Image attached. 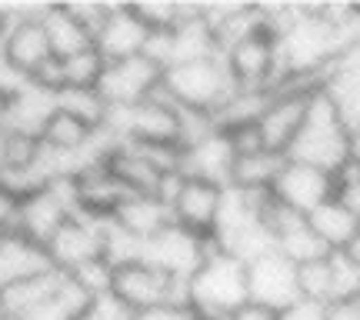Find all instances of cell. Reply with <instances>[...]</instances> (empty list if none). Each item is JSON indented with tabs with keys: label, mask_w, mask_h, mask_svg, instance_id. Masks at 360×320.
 Returning <instances> with one entry per match:
<instances>
[{
	"label": "cell",
	"mask_w": 360,
	"mask_h": 320,
	"mask_svg": "<svg viewBox=\"0 0 360 320\" xmlns=\"http://www.w3.org/2000/svg\"><path fill=\"white\" fill-rule=\"evenodd\" d=\"M287 157L297 160V164L321 167L327 174H337L340 167L350 164V134L340 124L334 103L327 101L323 90H317L310 97L307 120H304V127L297 134V141L290 143Z\"/></svg>",
	"instance_id": "cell-1"
},
{
	"label": "cell",
	"mask_w": 360,
	"mask_h": 320,
	"mask_svg": "<svg viewBox=\"0 0 360 320\" xmlns=\"http://www.w3.org/2000/svg\"><path fill=\"white\" fill-rule=\"evenodd\" d=\"M250 300L247 264L231 254L210 257L191 281V307L204 320H227V314Z\"/></svg>",
	"instance_id": "cell-2"
},
{
	"label": "cell",
	"mask_w": 360,
	"mask_h": 320,
	"mask_svg": "<svg viewBox=\"0 0 360 320\" xmlns=\"http://www.w3.org/2000/svg\"><path fill=\"white\" fill-rule=\"evenodd\" d=\"M237 87L227 70L224 53L207 57V60H191V64H174L164 70V90L177 107L191 110H217L224 97Z\"/></svg>",
	"instance_id": "cell-3"
},
{
	"label": "cell",
	"mask_w": 360,
	"mask_h": 320,
	"mask_svg": "<svg viewBox=\"0 0 360 320\" xmlns=\"http://www.w3.org/2000/svg\"><path fill=\"white\" fill-rule=\"evenodd\" d=\"M77 214L80 207H77V193H74V180L60 177L53 180L51 187L34 193L30 200L17 204V220H13L11 233H20L27 241L47 247L53 233L60 231L70 217H77Z\"/></svg>",
	"instance_id": "cell-4"
},
{
	"label": "cell",
	"mask_w": 360,
	"mask_h": 320,
	"mask_svg": "<svg viewBox=\"0 0 360 320\" xmlns=\"http://www.w3.org/2000/svg\"><path fill=\"white\" fill-rule=\"evenodd\" d=\"M224 60H227V70L237 87L277 90V84L283 80L277 34L270 27H260L250 37L237 40L231 51H224Z\"/></svg>",
	"instance_id": "cell-5"
},
{
	"label": "cell",
	"mask_w": 360,
	"mask_h": 320,
	"mask_svg": "<svg viewBox=\"0 0 360 320\" xmlns=\"http://www.w3.org/2000/svg\"><path fill=\"white\" fill-rule=\"evenodd\" d=\"M217 254H224V247L214 237H197V233L177 227V224H170L154 241H147V260L154 267L167 270L177 281H193V274Z\"/></svg>",
	"instance_id": "cell-6"
},
{
	"label": "cell",
	"mask_w": 360,
	"mask_h": 320,
	"mask_svg": "<svg viewBox=\"0 0 360 320\" xmlns=\"http://www.w3.org/2000/svg\"><path fill=\"white\" fill-rule=\"evenodd\" d=\"M40 11H44V4H37V7L17 4V20H13L11 34L0 44V57L27 80H30V74L37 67H44L53 57L47 30L40 24Z\"/></svg>",
	"instance_id": "cell-7"
},
{
	"label": "cell",
	"mask_w": 360,
	"mask_h": 320,
	"mask_svg": "<svg viewBox=\"0 0 360 320\" xmlns=\"http://www.w3.org/2000/svg\"><path fill=\"white\" fill-rule=\"evenodd\" d=\"M103 227L107 220L101 217H87V214H77L70 217L60 227V231L51 237L47 243V257L57 270L64 274H74L90 260H101L103 257Z\"/></svg>",
	"instance_id": "cell-8"
},
{
	"label": "cell",
	"mask_w": 360,
	"mask_h": 320,
	"mask_svg": "<svg viewBox=\"0 0 360 320\" xmlns=\"http://www.w3.org/2000/svg\"><path fill=\"white\" fill-rule=\"evenodd\" d=\"M164 80V67H157L150 57H127V60H117L107 64L101 77V94L110 107H137L143 103Z\"/></svg>",
	"instance_id": "cell-9"
},
{
	"label": "cell",
	"mask_w": 360,
	"mask_h": 320,
	"mask_svg": "<svg viewBox=\"0 0 360 320\" xmlns=\"http://www.w3.org/2000/svg\"><path fill=\"white\" fill-rule=\"evenodd\" d=\"M274 197L281 200L283 207H290L297 214H314L321 204H327L330 197H337V177L327 174L321 167L310 164H297L287 157L281 177L274 184Z\"/></svg>",
	"instance_id": "cell-10"
},
{
	"label": "cell",
	"mask_w": 360,
	"mask_h": 320,
	"mask_svg": "<svg viewBox=\"0 0 360 320\" xmlns=\"http://www.w3.org/2000/svg\"><path fill=\"white\" fill-rule=\"evenodd\" d=\"M220 200H224V187L220 184L187 177L177 193V200L170 204L174 224L184 227V231L197 233V237H214L217 217H220Z\"/></svg>",
	"instance_id": "cell-11"
},
{
	"label": "cell",
	"mask_w": 360,
	"mask_h": 320,
	"mask_svg": "<svg viewBox=\"0 0 360 320\" xmlns=\"http://www.w3.org/2000/svg\"><path fill=\"white\" fill-rule=\"evenodd\" d=\"M247 283H250V300L270 304L277 310H287L300 300L297 294V267L283 254H267L247 264Z\"/></svg>",
	"instance_id": "cell-12"
},
{
	"label": "cell",
	"mask_w": 360,
	"mask_h": 320,
	"mask_svg": "<svg viewBox=\"0 0 360 320\" xmlns=\"http://www.w3.org/2000/svg\"><path fill=\"white\" fill-rule=\"evenodd\" d=\"M147 37H150V30L141 24V17L134 13V7L130 4H114L107 24L94 37V47H97V53L107 64H117V60H127V57L143 53Z\"/></svg>",
	"instance_id": "cell-13"
},
{
	"label": "cell",
	"mask_w": 360,
	"mask_h": 320,
	"mask_svg": "<svg viewBox=\"0 0 360 320\" xmlns=\"http://www.w3.org/2000/svg\"><path fill=\"white\" fill-rule=\"evenodd\" d=\"M74 193H77L80 214L101 220H110L117 214V207L130 197V191L117 180V174L107 164H94L84 174H77L74 177Z\"/></svg>",
	"instance_id": "cell-14"
},
{
	"label": "cell",
	"mask_w": 360,
	"mask_h": 320,
	"mask_svg": "<svg viewBox=\"0 0 360 320\" xmlns=\"http://www.w3.org/2000/svg\"><path fill=\"white\" fill-rule=\"evenodd\" d=\"M233 164H237V151L224 130H217L214 137L193 143V147H184V177L231 187Z\"/></svg>",
	"instance_id": "cell-15"
},
{
	"label": "cell",
	"mask_w": 360,
	"mask_h": 320,
	"mask_svg": "<svg viewBox=\"0 0 360 320\" xmlns=\"http://www.w3.org/2000/svg\"><path fill=\"white\" fill-rule=\"evenodd\" d=\"M60 277H64V270H47V274H37V277H27V281L4 283L0 287V314L4 317H17V320L34 317L57 294Z\"/></svg>",
	"instance_id": "cell-16"
},
{
	"label": "cell",
	"mask_w": 360,
	"mask_h": 320,
	"mask_svg": "<svg viewBox=\"0 0 360 320\" xmlns=\"http://www.w3.org/2000/svg\"><path fill=\"white\" fill-rule=\"evenodd\" d=\"M47 270H57L51 264V257H47V247L27 241L20 233H7V241L0 247V287L47 274Z\"/></svg>",
	"instance_id": "cell-17"
},
{
	"label": "cell",
	"mask_w": 360,
	"mask_h": 320,
	"mask_svg": "<svg viewBox=\"0 0 360 320\" xmlns=\"http://www.w3.org/2000/svg\"><path fill=\"white\" fill-rule=\"evenodd\" d=\"M270 101H274V90H260V87H233L224 103L214 110V120L224 134L244 127H257L260 117L267 114Z\"/></svg>",
	"instance_id": "cell-18"
},
{
	"label": "cell",
	"mask_w": 360,
	"mask_h": 320,
	"mask_svg": "<svg viewBox=\"0 0 360 320\" xmlns=\"http://www.w3.org/2000/svg\"><path fill=\"white\" fill-rule=\"evenodd\" d=\"M114 220L120 227H127L130 233H137L143 241H154L160 231H167L174 224V214L170 207L160 200V197H150V193H130L124 204L117 207Z\"/></svg>",
	"instance_id": "cell-19"
},
{
	"label": "cell",
	"mask_w": 360,
	"mask_h": 320,
	"mask_svg": "<svg viewBox=\"0 0 360 320\" xmlns=\"http://www.w3.org/2000/svg\"><path fill=\"white\" fill-rule=\"evenodd\" d=\"M40 24H44V30H47L53 57H60V60H67V57H74V53L94 47V37L77 24V17L67 11V4H44Z\"/></svg>",
	"instance_id": "cell-20"
},
{
	"label": "cell",
	"mask_w": 360,
	"mask_h": 320,
	"mask_svg": "<svg viewBox=\"0 0 360 320\" xmlns=\"http://www.w3.org/2000/svg\"><path fill=\"white\" fill-rule=\"evenodd\" d=\"M53 110H57V94L40 90L37 84L27 80L24 87L13 94L11 127L7 130H20V134H34V137H40V130H44V124L53 117Z\"/></svg>",
	"instance_id": "cell-21"
},
{
	"label": "cell",
	"mask_w": 360,
	"mask_h": 320,
	"mask_svg": "<svg viewBox=\"0 0 360 320\" xmlns=\"http://www.w3.org/2000/svg\"><path fill=\"white\" fill-rule=\"evenodd\" d=\"M107 167L114 170L117 180H120L130 193H150V197H157V191H160V180H164V174H160L157 167L147 164L134 143H127V141L120 143L114 154H110Z\"/></svg>",
	"instance_id": "cell-22"
},
{
	"label": "cell",
	"mask_w": 360,
	"mask_h": 320,
	"mask_svg": "<svg viewBox=\"0 0 360 320\" xmlns=\"http://www.w3.org/2000/svg\"><path fill=\"white\" fill-rule=\"evenodd\" d=\"M323 94L327 101L334 103L340 124L347 127V134L360 130V74L357 70H347V67H330L327 77H323Z\"/></svg>",
	"instance_id": "cell-23"
},
{
	"label": "cell",
	"mask_w": 360,
	"mask_h": 320,
	"mask_svg": "<svg viewBox=\"0 0 360 320\" xmlns=\"http://www.w3.org/2000/svg\"><path fill=\"white\" fill-rule=\"evenodd\" d=\"M307 220H310V227L321 233V241L327 243L330 250H344L350 237L360 231V217L344 200H337V197H330L327 204H321Z\"/></svg>",
	"instance_id": "cell-24"
},
{
	"label": "cell",
	"mask_w": 360,
	"mask_h": 320,
	"mask_svg": "<svg viewBox=\"0 0 360 320\" xmlns=\"http://www.w3.org/2000/svg\"><path fill=\"white\" fill-rule=\"evenodd\" d=\"M283 164H287V154H277V151H257V154L237 157L231 174V187H240V191H274Z\"/></svg>",
	"instance_id": "cell-25"
},
{
	"label": "cell",
	"mask_w": 360,
	"mask_h": 320,
	"mask_svg": "<svg viewBox=\"0 0 360 320\" xmlns=\"http://www.w3.org/2000/svg\"><path fill=\"white\" fill-rule=\"evenodd\" d=\"M94 130L90 124H84L80 117L67 114V110H53V117L44 124L40 130V143L51 151V154H77L80 147H87L90 137H94Z\"/></svg>",
	"instance_id": "cell-26"
},
{
	"label": "cell",
	"mask_w": 360,
	"mask_h": 320,
	"mask_svg": "<svg viewBox=\"0 0 360 320\" xmlns=\"http://www.w3.org/2000/svg\"><path fill=\"white\" fill-rule=\"evenodd\" d=\"M103 260L114 270L127 267V264H141V260H147V241L137 237V233H130L127 227H120L110 217L107 227H103Z\"/></svg>",
	"instance_id": "cell-27"
},
{
	"label": "cell",
	"mask_w": 360,
	"mask_h": 320,
	"mask_svg": "<svg viewBox=\"0 0 360 320\" xmlns=\"http://www.w3.org/2000/svg\"><path fill=\"white\" fill-rule=\"evenodd\" d=\"M57 107L67 114L80 117L90 127H103L107 117H110V103L103 101L101 90H80V87H67L57 94Z\"/></svg>",
	"instance_id": "cell-28"
},
{
	"label": "cell",
	"mask_w": 360,
	"mask_h": 320,
	"mask_svg": "<svg viewBox=\"0 0 360 320\" xmlns=\"http://www.w3.org/2000/svg\"><path fill=\"white\" fill-rule=\"evenodd\" d=\"M103 70H107V60H103L101 53H97V47L80 51V53H74V57H67V60H64V80H67V87L97 90V87H101Z\"/></svg>",
	"instance_id": "cell-29"
},
{
	"label": "cell",
	"mask_w": 360,
	"mask_h": 320,
	"mask_svg": "<svg viewBox=\"0 0 360 320\" xmlns=\"http://www.w3.org/2000/svg\"><path fill=\"white\" fill-rule=\"evenodd\" d=\"M134 13L141 17V24L157 34V30H177L184 24V0H130Z\"/></svg>",
	"instance_id": "cell-30"
},
{
	"label": "cell",
	"mask_w": 360,
	"mask_h": 320,
	"mask_svg": "<svg viewBox=\"0 0 360 320\" xmlns=\"http://www.w3.org/2000/svg\"><path fill=\"white\" fill-rule=\"evenodd\" d=\"M297 294L304 300L330 304V257L310 260V264L297 267Z\"/></svg>",
	"instance_id": "cell-31"
},
{
	"label": "cell",
	"mask_w": 360,
	"mask_h": 320,
	"mask_svg": "<svg viewBox=\"0 0 360 320\" xmlns=\"http://www.w3.org/2000/svg\"><path fill=\"white\" fill-rule=\"evenodd\" d=\"M360 297V264L340 250L330 254V304L334 300H357Z\"/></svg>",
	"instance_id": "cell-32"
},
{
	"label": "cell",
	"mask_w": 360,
	"mask_h": 320,
	"mask_svg": "<svg viewBox=\"0 0 360 320\" xmlns=\"http://www.w3.org/2000/svg\"><path fill=\"white\" fill-rule=\"evenodd\" d=\"M67 11L77 17V24L87 30L90 37H97V34H101V27L107 24L110 11H114V4H107V0H70V4H67Z\"/></svg>",
	"instance_id": "cell-33"
},
{
	"label": "cell",
	"mask_w": 360,
	"mask_h": 320,
	"mask_svg": "<svg viewBox=\"0 0 360 320\" xmlns=\"http://www.w3.org/2000/svg\"><path fill=\"white\" fill-rule=\"evenodd\" d=\"M114 274L117 270L107 264V260H90V264H84L80 270H74V277H77L84 287H87L94 297H103V294H110L114 290Z\"/></svg>",
	"instance_id": "cell-34"
},
{
	"label": "cell",
	"mask_w": 360,
	"mask_h": 320,
	"mask_svg": "<svg viewBox=\"0 0 360 320\" xmlns=\"http://www.w3.org/2000/svg\"><path fill=\"white\" fill-rule=\"evenodd\" d=\"M90 317L94 320H134L137 317V310L127 307L120 297L110 290V294H103L94 300V307H90Z\"/></svg>",
	"instance_id": "cell-35"
},
{
	"label": "cell",
	"mask_w": 360,
	"mask_h": 320,
	"mask_svg": "<svg viewBox=\"0 0 360 320\" xmlns=\"http://www.w3.org/2000/svg\"><path fill=\"white\" fill-rule=\"evenodd\" d=\"M30 84H37L40 90H51V94H60L67 87L64 80V60L60 57H51L44 67H37L34 74H30Z\"/></svg>",
	"instance_id": "cell-36"
},
{
	"label": "cell",
	"mask_w": 360,
	"mask_h": 320,
	"mask_svg": "<svg viewBox=\"0 0 360 320\" xmlns=\"http://www.w3.org/2000/svg\"><path fill=\"white\" fill-rule=\"evenodd\" d=\"M281 320H327V304H317V300H297L287 310H281Z\"/></svg>",
	"instance_id": "cell-37"
},
{
	"label": "cell",
	"mask_w": 360,
	"mask_h": 320,
	"mask_svg": "<svg viewBox=\"0 0 360 320\" xmlns=\"http://www.w3.org/2000/svg\"><path fill=\"white\" fill-rule=\"evenodd\" d=\"M227 320H281V310L260 300H244L233 314H227Z\"/></svg>",
	"instance_id": "cell-38"
},
{
	"label": "cell",
	"mask_w": 360,
	"mask_h": 320,
	"mask_svg": "<svg viewBox=\"0 0 360 320\" xmlns=\"http://www.w3.org/2000/svg\"><path fill=\"white\" fill-rule=\"evenodd\" d=\"M134 320H204L193 307H174V304H164V307H150L141 310Z\"/></svg>",
	"instance_id": "cell-39"
},
{
	"label": "cell",
	"mask_w": 360,
	"mask_h": 320,
	"mask_svg": "<svg viewBox=\"0 0 360 320\" xmlns=\"http://www.w3.org/2000/svg\"><path fill=\"white\" fill-rule=\"evenodd\" d=\"M327 320H360V297L357 300H334V304H327Z\"/></svg>",
	"instance_id": "cell-40"
},
{
	"label": "cell",
	"mask_w": 360,
	"mask_h": 320,
	"mask_svg": "<svg viewBox=\"0 0 360 320\" xmlns=\"http://www.w3.org/2000/svg\"><path fill=\"white\" fill-rule=\"evenodd\" d=\"M13 220H17V200H13L11 193L0 187V231L11 233L13 231Z\"/></svg>",
	"instance_id": "cell-41"
},
{
	"label": "cell",
	"mask_w": 360,
	"mask_h": 320,
	"mask_svg": "<svg viewBox=\"0 0 360 320\" xmlns=\"http://www.w3.org/2000/svg\"><path fill=\"white\" fill-rule=\"evenodd\" d=\"M340 254H344V257H350L354 264H360V231L354 233V237H350V241H347V247H344Z\"/></svg>",
	"instance_id": "cell-42"
},
{
	"label": "cell",
	"mask_w": 360,
	"mask_h": 320,
	"mask_svg": "<svg viewBox=\"0 0 360 320\" xmlns=\"http://www.w3.org/2000/svg\"><path fill=\"white\" fill-rule=\"evenodd\" d=\"M350 164L360 167V130H354V134H350Z\"/></svg>",
	"instance_id": "cell-43"
},
{
	"label": "cell",
	"mask_w": 360,
	"mask_h": 320,
	"mask_svg": "<svg viewBox=\"0 0 360 320\" xmlns=\"http://www.w3.org/2000/svg\"><path fill=\"white\" fill-rule=\"evenodd\" d=\"M4 241H7V233H4V231H0V247H4Z\"/></svg>",
	"instance_id": "cell-44"
},
{
	"label": "cell",
	"mask_w": 360,
	"mask_h": 320,
	"mask_svg": "<svg viewBox=\"0 0 360 320\" xmlns=\"http://www.w3.org/2000/svg\"><path fill=\"white\" fill-rule=\"evenodd\" d=\"M0 320H17V317H4V314H0Z\"/></svg>",
	"instance_id": "cell-45"
}]
</instances>
